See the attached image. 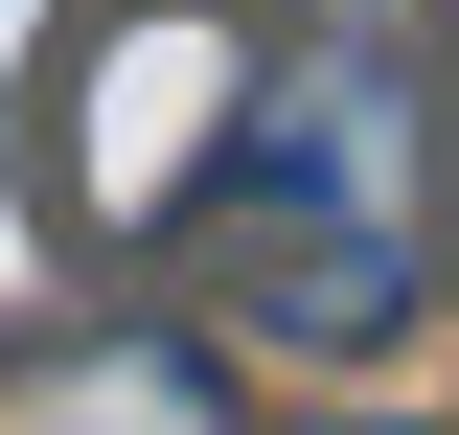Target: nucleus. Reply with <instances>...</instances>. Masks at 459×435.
<instances>
[{
    "label": "nucleus",
    "instance_id": "1",
    "mask_svg": "<svg viewBox=\"0 0 459 435\" xmlns=\"http://www.w3.org/2000/svg\"><path fill=\"white\" fill-rule=\"evenodd\" d=\"M207 275L230 321L299 344V367H368L459 275V92L391 47V23H344V47H253V115H230L207 161Z\"/></svg>",
    "mask_w": 459,
    "mask_h": 435
},
{
    "label": "nucleus",
    "instance_id": "2",
    "mask_svg": "<svg viewBox=\"0 0 459 435\" xmlns=\"http://www.w3.org/2000/svg\"><path fill=\"white\" fill-rule=\"evenodd\" d=\"M230 115H253V0H69L47 92H23V207H47V252L69 275L184 252Z\"/></svg>",
    "mask_w": 459,
    "mask_h": 435
},
{
    "label": "nucleus",
    "instance_id": "3",
    "mask_svg": "<svg viewBox=\"0 0 459 435\" xmlns=\"http://www.w3.org/2000/svg\"><path fill=\"white\" fill-rule=\"evenodd\" d=\"M0 435H230V344L115 321V298H69V321H0Z\"/></svg>",
    "mask_w": 459,
    "mask_h": 435
},
{
    "label": "nucleus",
    "instance_id": "4",
    "mask_svg": "<svg viewBox=\"0 0 459 435\" xmlns=\"http://www.w3.org/2000/svg\"><path fill=\"white\" fill-rule=\"evenodd\" d=\"M344 435H437V413H344Z\"/></svg>",
    "mask_w": 459,
    "mask_h": 435
}]
</instances>
